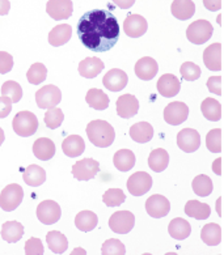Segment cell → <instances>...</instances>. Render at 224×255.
I'll use <instances>...</instances> for the list:
<instances>
[{
    "label": "cell",
    "instance_id": "1",
    "mask_svg": "<svg viewBox=\"0 0 224 255\" xmlns=\"http://www.w3.org/2000/svg\"><path fill=\"white\" fill-rule=\"evenodd\" d=\"M77 37L91 51L106 53L119 38L117 17L108 9H92L85 12L77 21Z\"/></svg>",
    "mask_w": 224,
    "mask_h": 255
},
{
    "label": "cell",
    "instance_id": "2",
    "mask_svg": "<svg viewBox=\"0 0 224 255\" xmlns=\"http://www.w3.org/2000/svg\"><path fill=\"white\" fill-rule=\"evenodd\" d=\"M87 135L89 141L98 148L110 147L116 139V132L112 125L101 119H96L88 123Z\"/></svg>",
    "mask_w": 224,
    "mask_h": 255
},
{
    "label": "cell",
    "instance_id": "3",
    "mask_svg": "<svg viewBox=\"0 0 224 255\" xmlns=\"http://www.w3.org/2000/svg\"><path fill=\"white\" fill-rule=\"evenodd\" d=\"M13 131L18 136L29 137L34 135L38 129V119L30 112L17 113L12 122Z\"/></svg>",
    "mask_w": 224,
    "mask_h": 255
},
{
    "label": "cell",
    "instance_id": "4",
    "mask_svg": "<svg viewBox=\"0 0 224 255\" xmlns=\"http://www.w3.org/2000/svg\"><path fill=\"white\" fill-rule=\"evenodd\" d=\"M24 198V190L17 183L5 186L0 194V208L5 212H12L17 208Z\"/></svg>",
    "mask_w": 224,
    "mask_h": 255
},
{
    "label": "cell",
    "instance_id": "5",
    "mask_svg": "<svg viewBox=\"0 0 224 255\" xmlns=\"http://www.w3.org/2000/svg\"><path fill=\"white\" fill-rule=\"evenodd\" d=\"M214 28L207 20H197L186 29V37L194 45H203L211 38Z\"/></svg>",
    "mask_w": 224,
    "mask_h": 255
},
{
    "label": "cell",
    "instance_id": "6",
    "mask_svg": "<svg viewBox=\"0 0 224 255\" xmlns=\"http://www.w3.org/2000/svg\"><path fill=\"white\" fill-rule=\"evenodd\" d=\"M62 101V92L55 85H45L35 93V102L39 109L55 108Z\"/></svg>",
    "mask_w": 224,
    "mask_h": 255
},
{
    "label": "cell",
    "instance_id": "7",
    "mask_svg": "<svg viewBox=\"0 0 224 255\" xmlns=\"http://www.w3.org/2000/svg\"><path fill=\"white\" fill-rule=\"evenodd\" d=\"M127 190L134 196H142L147 194L152 187V177L146 171H137L127 179Z\"/></svg>",
    "mask_w": 224,
    "mask_h": 255
},
{
    "label": "cell",
    "instance_id": "8",
    "mask_svg": "<svg viewBox=\"0 0 224 255\" xmlns=\"http://www.w3.org/2000/svg\"><path fill=\"white\" fill-rule=\"evenodd\" d=\"M62 216L59 204L54 200H43L37 207V217L45 225H53Z\"/></svg>",
    "mask_w": 224,
    "mask_h": 255
},
{
    "label": "cell",
    "instance_id": "9",
    "mask_svg": "<svg viewBox=\"0 0 224 255\" xmlns=\"http://www.w3.org/2000/svg\"><path fill=\"white\" fill-rule=\"evenodd\" d=\"M135 225V216L129 211H118L113 213L109 220V227L114 233L126 234Z\"/></svg>",
    "mask_w": 224,
    "mask_h": 255
},
{
    "label": "cell",
    "instance_id": "10",
    "mask_svg": "<svg viewBox=\"0 0 224 255\" xmlns=\"http://www.w3.org/2000/svg\"><path fill=\"white\" fill-rule=\"evenodd\" d=\"M98 171H100V164L93 158L77 161L72 166V174L77 181H89L95 178Z\"/></svg>",
    "mask_w": 224,
    "mask_h": 255
},
{
    "label": "cell",
    "instance_id": "11",
    "mask_svg": "<svg viewBox=\"0 0 224 255\" xmlns=\"http://www.w3.org/2000/svg\"><path fill=\"white\" fill-rule=\"evenodd\" d=\"M189 117V108L184 102H171L164 109V119L165 122L172 126H179L184 123Z\"/></svg>",
    "mask_w": 224,
    "mask_h": 255
},
{
    "label": "cell",
    "instance_id": "12",
    "mask_svg": "<svg viewBox=\"0 0 224 255\" xmlns=\"http://www.w3.org/2000/svg\"><path fill=\"white\" fill-rule=\"evenodd\" d=\"M177 145L186 153H193L201 147V135L194 128H184L177 133Z\"/></svg>",
    "mask_w": 224,
    "mask_h": 255
},
{
    "label": "cell",
    "instance_id": "13",
    "mask_svg": "<svg viewBox=\"0 0 224 255\" xmlns=\"http://www.w3.org/2000/svg\"><path fill=\"white\" fill-rule=\"evenodd\" d=\"M46 12L54 20H66L71 17L74 5L71 0H49L46 4Z\"/></svg>",
    "mask_w": 224,
    "mask_h": 255
},
{
    "label": "cell",
    "instance_id": "14",
    "mask_svg": "<svg viewBox=\"0 0 224 255\" xmlns=\"http://www.w3.org/2000/svg\"><path fill=\"white\" fill-rule=\"evenodd\" d=\"M146 211L151 217L161 219L167 216L171 211V203L163 195H152L146 202Z\"/></svg>",
    "mask_w": 224,
    "mask_h": 255
},
{
    "label": "cell",
    "instance_id": "15",
    "mask_svg": "<svg viewBox=\"0 0 224 255\" xmlns=\"http://www.w3.org/2000/svg\"><path fill=\"white\" fill-rule=\"evenodd\" d=\"M129 83V76L125 71L119 70V68H113V70L108 71L106 75L102 79V84L108 91L112 92H119L123 91L125 87Z\"/></svg>",
    "mask_w": 224,
    "mask_h": 255
},
{
    "label": "cell",
    "instance_id": "16",
    "mask_svg": "<svg viewBox=\"0 0 224 255\" xmlns=\"http://www.w3.org/2000/svg\"><path fill=\"white\" fill-rule=\"evenodd\" d=\"M148 24L140 14H129L123 21V30L130 38H139L147 32Z\"/></svg>",
    "mask_w": 224,
    "mask_h": 255
},
{
    "label": "cell",
    "instance_id": "17",
    "mask_svg": "<svg viewBox=\"0 0 224 255\" xmlns=\"http://www.w3.org/2000/svg\"><path fill=\"white\" fill-rule=\"evenodd\" d=\"M116 110L121 118L129 119L137 116L139 112V101L133 95H123L117 100Z\"/></svg>",
    "mask_w": 224,
    "mask_h": 255
},
{
    "label": "cell",
    "instance_id": "18",
    "mask_svg": "<svg viewBox=\"0 0 224 255\" xmlns=\"http://www.w3.org/2000/svg\"><path fill=\"white\" fill-rule=\"evenodd\" d=\"M158 91L163 97H175L179 95V92L181 91V83L175 75L165 74L159 79L158 81Z\"/></svg>",
    "mask_w": 224,
    "mask_h": 255
},
{
    "label": "cell",
    "instance_id": "19",
    "mask_svg": "<svg viewBox=\"0 0 224 255\" xmlns=\"http://www.w3.org/2000/svg\"><path fill=\"white\" fill-rule=\"evenodd\" d=\"M134 71H135V75L139 77L140 80L150 81L158 74L159 66L156 63V60L152 59L151 56H144V58L138 60Z\"/></svg>",
    "mask_w": 224,
    "mask_h": 255
},
{
    "label": "cell",
    "instance_id": "20",
    "mask_svg": "<svg viewBox=\"0 0 224 255\" xmlns=\"http://www.w3.org/2000/svg\"><path fill=\"white\" fill-rule=\"evenodd\" d=\"M205 66L211 71L222 70V45L219 42L213 43L203 51Z\"/></svg>",
    "mask_w": 224,
    "mask_h": 255
},
{
    "label": "cell",
    "instance_id": "21",
    "mask_svg": "<svg viewBox=\"0 0 224 255\" xmlns=\"http://www.w3.org/2000/svg\"><path fill=\"white\" fill-rule=\"evenodd\" d=\"M33 153L41 161L51 160L55 154V144L47 137H39L33 144Z\"/></svg>",
    "mask_w": 224,
    "mask_h": 255
},
{
    "label": "cell",
    "instance_id": "22",
    "mask_svg": "<svg viewBox=\"0 0 224 255\" xmlns=\"http://www.w3.org/2000/svg\"><path fill=\"white\" fill-rule=\"evenodd\" d=\"M62 149H63V153L68 157H79L85 150L84 140L79 135H70L63 140Z\"/></svg>",
    "mask_w": 224,
    "mask_h": 255
},
{
    "label": "cell",
    "instance_id": "23",
    "mask_svg": "<svg viewBox=\"0 0 224 255\" xmlns=\"http://www.w3.org/2000/svg\"><path fill=\"white\" fill-rule=\"evenodd\" d=\"M172 14L179 20H189L196 13V4L193 0H175L171 7Z\"/></svg>",
    "mask_w": 224,
    "mask_h": 255
},
{
    "label": "cell",
    "instance_id": "24",
    "mask_svg": "<svg viewBox=\"0 0 224 255\" xmlns=\"http://www.w3.org/2000/svg\"><path fill=\"white\" fill-rule=\"evenodd\" d=\"M104 63L98 58H85L79 63V74L85 79H93L104 70Z\"/></svg>",
    "mask_w": 224,
    "mask_h": 255
},
{
    "label": "cell",
    "instance_id": "25",
    "mask_svg": "<svg viewBox=\"0 0 224 255\" xmlns=\"http://www.w3.org/2000/svg\"><path fill=\"white\" fill-rule=\"evenodd\" d=\"M24 236V227L18 221H7L1 227V238L8 244L18 242Z\"/></svg>",
    "mask_w": 224,
    "mask_h": 255
},
{
    "label": "cell",
    "instance_id": "26",
    "mask_svg": "<svg viewBox=\"0 0 224 255\" xmlns=\"http://www.w3.org/2000/svg\"><path fill=\"white\" fill-rule=\"evenodd\" d=\"M130 136L137 143H148L154 137V128L148 122H138L130 128Z\"/></svg>",
    "mask_w": 224,
    "mask_h": 255
},
{
    "label": "cell",
    "instance_id": "27",
    "mask_svg": "<svg viewBox=\"0 0 224 255\" xmlns=\"http://www.w3.org/2000/svg\"><path fill=\"white\" fill-rule=\"evenodd\" d=\"M72 35V28L68 24L56 25L55 28L49 33V43L51 46H63L71 39Z\"/></svg>",
    "mask_w": 224,
    "mask_h": 255
},
{
    "label": "cell",
    "instance_id": "28",
    "mask_svg": "<svg viewBox=\"0 0 224 255\" xmlns=\"http://www.w3.org/2000/svg\"><path fill=\"white\" fill-rule=\"evenodd\" d=\"M168 232L171 234V237H173L175 240H179L182 241L190 236L192 233V225H190L185 219H181V217H176L169 223Z\"/></svg>",
    "mask_w": 224,
    "mask_h": 255
},
{
    "label": "cell",
    "instance_id": "29",
    "mask_svg": "<svg viewBox=\"0 0 224 255\" xmlns=\"http://www.w3.org/2000/svg\"><path fill=\"white\" fill-rule=\"evenodd\" d=\"M113 164L119 171H129L135 166V154L130 149H119L114 153Z\"/></svg>",
    "mask_w": 224,
    "mask_h": 255
},
{
    "label": "cell",
    "instance_id": "30",
    "mask_svg": "<svg viewBox=\"0 0 224 255\" xmlns=\"http://www.w3.org/2000/svg\"><path fill=\"white\" fill-rule=\"evenodd\" d=\"M169 164V153L163 148L154 149L148 156V166L156 173L164 171Z\"/></svg>",
    "mask_w": 224,
    "mask_h": 255
},
{
    "label": "cell",
    "instance_id": "31",
    "mask_svg": "<svg viewBox=\"0 0 224 255\" xmlns=\"http://www.w3.org/2000/svg\"><path fill=\"white\" fill-rule=\"evenodd\" d=\"M22 178L26 185L32 186V187H38V186L43 185V182L46 181V171L38 165H29L28 168L25 169Z\"/></svg>",
    "mask_w": 224,
    "mask_h": 255
},
{
    "label": "cell",
    "instance_id": "32",
    "mask_svg": "<svg viewBox=\"0 0 224 255\" xmlns=\"http://www.w3.org/2000/svg\"><path fill=\"white\" fill-rule=\"evenodd\" d=\"M98 224V217L92 211H81L75 217V227L81 232L93 231Z\"/></svg>",
    "mask_w": 224,
    "mask_h": 255
},
{
    "label": "cell",
    "instance_id": "33",
    "mask_svg": "<svg viewBox=\"0 0 224 255\" xmlns=\"http://www.w3.org/2000/svg\"><path fill=\"white\" fill-rule=\"evenodd\" d=\"M46 242L50 250L54 254H63L68 248V240L63 233L58 231H51L46 236Z\"/></svg>",
    "mask_w": 224,
    "mask_h": 255
},
{
    "label": "cell",
    "instance_id": "34",
    "mask_svg": "<svg viewBox=\"0 0 224 255\" xmlns=\"http://www.w3.org/2000/svg\"><path fill=\"white\" fill-rule=\"evenodd\" d=\"M185 213L188 216L194 217L197 220H206L211 215V208L206 203H201L198 200H189L185 206Z\"/></svg>",
    "mask_w": 224,
    "mask_h": 255
},
{
    "label": "cell",
    "instance_id": "35",
    "mask_svg": "<svg viewBox=\"0 0 224 255\" xmlns=\"http://www.w3.org/2000/svg\"><path fill=\"white\" fill-rule=\"evenodd\" d=\"M201 110H202L203 117L207 121L211 122H218L222 118V105L221 102L217 101L215 98H206L201 105Z\"/></svg>",
    "mask_w": 224,
    "mask_h": 255
},
{
    "label": "cell",
    "instance_id": "36",
    "mask_svg": "<svg viewBox=\"0 0 224 255\" xmlns=\"http://www.w3.org/2000/svg\"><path fill=\"white\" fill-rule=\"evenodd\" d=\"M85 101L95 110H105L109 106V102H110L105 92H102L101 89H96V88H92L88 91L87 96H85Z\"/></svg>",
    "mask_w": 224,
    "mask_h": 255
},
{
    "label": "cell",
    "instance_id": "37",
    "mask_svg": "<svg viewBox=\"0 0 224 255\" xmlns=\"http://www.w3.org/2000/svg\"><path fill=\"white\" fill-rule=\"evenodd\" d=\"M201 238L209 246H217L222 241V228L215 223L207 224L201 231Z\"/></svg>",
    "mask_w": 224,
    "mask_h": 255
},
{
    "label": "cell",
    "instance_id": "38",
    "mask_svg": "<svg viewBox=\"0 0 224 255\" xmlns=\"http://www.w3.org/2000/svg\"><path fill=\"white\" fill-rule=\"evenodd\" d=\"M193 191L196 192L198 196H209L213 192L214 185L210 177L205 174L197 175L196 178L193 179Z\"/></svg>",
    "mask_w": 224,
    "mask_h": 255
},
{
    "label": "cell",
    "instance_id": "39",
    "mask_svg": "<svg viewBox=\"0 0 224 255\" xmlns=\"http://www.w3.org/2000/svg\"><path fill=\"white\" fill-rule=\"evenodd\" d=\"M47 76V68L42 63H34L26 72V79L30 84L38 85L46 80Z\"/></svg>",
    "mask_w": 224,
    "mask_h": 255
},
{
    "label": "cell",
    "instance_id": "40",
    "mask_svg": "<svg viewBox=\"0 0 224 255\" xmlns=\"http://www.w3.org/2000/svg\"><path fill=\"white\" fill-rule=\"evenodd\" d=\"M1 96H7L12 100L13 104H17L22 98V88L16 81H5L1 85Z\"/></svg>",
    "mask_w": 224,
    "mask_h": 255
},
{
    "label": "cell",
    "instance_id": "41",
    "mask_svg": "<svg viewBox=\"0 0 224 255\" xmlns=\"http://www.w3.org/2000/svg\"><path fill=\"white\" fill-rule=\"evenodd\" d=\"M64 119L63 112L59 108H51L47 109V112L45 113V125L47 128L55 129L62 125Z\"/></svg>",
    "mask_w": 224,
    "mask_h": 255
},
{
    "label": "cell",
    "instance_id": "42",
    "mask_svg": "<svg viewBox=\"0 0 224 255\" xmlns=\"http://www.w3.org/2000/svg\"><path fill=\"white\" fill-rule=\"evenodd\" d=\"M126 200V195L121 189H109L102 196V202L108 207H118Z\"/></svg>",
    "mask_w": 224,
    "mask_h": 255
},
{
    "label": "cell",
    "instance_id": "43",
    "mask_svg": "<svg viewBox=\"0 0 224 255\" xmlns=\"http://www.w3.org/2000/svg\"><path fill=\"white\" fill-rule=\"evenodd\" d=\"M206 147L213 153H221L222 152V129L214 128L206 136Z\"/></svg>",
    "mask_w": 224,
    "mask_h": 255
},
{
    "label": "cell",
    "instance_id": "44",
    "mask_svg": "<svg viewBox=\"0 0 224 255\" xmlns=\"http://www.w3.org/2000/svg\"><path fill=\"white\" fill-rule=\"evenodd\" d=\"M101 253L104 255H123L126 254V249H125V245L119 240L110 238V240L104 242L101 248Z\"/></svg>",
    "mask_w": 224,
    "mask_h": 255
},
{
    "label": "cell",
    "instance_id": "45",
    "mask_svg": "<svg viewBox=\"0 0 224 255\" xmlns=\"http://www.w3.org/2000/svg\"><path fill=\"white\" fill-rule=\"evenodd\" d=\"M180 71H181V76L188 81L198 80L201 77V74H202L200 66H197L193 62H185L181 66V70Z\"/></svg>",
    "mask_w": 224,
    "mask_h": 255
},
{
    "label": "cell",
    "instance_id": "46",
    "mask_svg": "<svg viewBox=\"0 0 224 255\" xmlns=\"http://www.w3.org/2000/svg\"><path fill=\"white\" fill-rule=\"evenodd\" d=\"M45 253L43 250L42 241L39 238H30L25 244V254L28 255H42Z\"/></svg>",
    "mask_w": 224,
    "mask_h": 255
},
{
    "label": "cell",
    "instance_id": "47",
    "mask_svg": "<svg viewBox=\"0 0 224 255\" xmlns=\"http://www.w3.org/2000/svg\"><path fill=\"white\" fill-rule=\"evenodd\" d=\"M12 67H13V58L11 54L0 51V74H8L12 70Z\"/></svg>",
    "mask_w": 224,
    "mask_h": 255
},
{
    "label": "cell",
    "instance_id": "48",
    "mask_svg": "<svg viewBox=\"0 0 224 255\" xmlns=\"http://www.w3.org/2000/svg\"><path fill=\"white\" fill-rule=\"evenodd\" d=\"M207 88L211 93L217 96H222V77L221 76H211L207 80Z\"/></svg>",
    "mask_w": 224,
    "mask_h": 255
},
{
    "label": "cell",
    "instance_id": "49",
    "mask_svg": "<svg viewBox=\"0 0 224 255\" xmlns=\"http://www.w3.org/2000/svg\"><path fill=\"white\" fill-rule=\"evenodd\" d=\"M12 100L7 96H1L0 97V118H5L9 116L12 112Z\"/></svg>",
    "mask_w": 224,
    "mask_h": 255
},
{
    "label": "cell",
    "instance_id": "50",
    "mask_svg": "<svg viewBox=\"0 0 224 255\" xmlns=\"http://www.w3.org/2000/svg\"><path fill=\"white\" fill-rule=\"evenodd\" d=\"M203 5L211 12H217L222 8V0H203Z\"/></svg>",
    "mask_w": 224,
    "mask_h": 255
},
{
    "label": "cell",
    "instance_id": "51",
    "mask_svg": "<svg viewBox=\"0 0 224 255\" xmlns=\"http://www.w3.org/2000/svg\"><path fill=\"white\" fill-rule=\"evenodd\" d=\"M113 3L116 4L117 7H119L121 9H129L134 5L135 0H113Z\"/></svg>",
    "mask_w": 224,
    "mask_h": 255
},
{
    "label": "cell",
    "instance_id": "52",
    "mask_svg": "<svg viewBox=\"0 0 224 255\" xmlns=\"http://www.w3.org/2000/svg\"><path fill=\"white\" fill-rule=\"evenodd\" d=\"M11 9L9 0H0V16H5Z\"/></svg>",
    "mask_w": 224,
    "mask_h": 255
},
{
    "label": "cell",
    "instance_id": "53",
    "mask_svg": "<svg viewBox=\"0 0 224 255\" xmlns=\"http://www.w3.org/2000/svg\"><path fill=\"white\" fill-rule=\"evenodd\" d=\"M221 162H222V158H218V160H215V162H214V171L217 173L218 175H221L222 174V171H221Z\"/></svg>",
    "mask_w": 224,
    "mask_h": 255
},
{
    "label": "cell",
    "instance_id": "54",
    "mask_svg": "<svg viewBox=\"0 0 224 255\" xmlns=\"http://www.w3.org/2000/svg\"><path fill=\"white\" fill-rule=\"evenodd\" d=\"M4 139H5V136H4V131L0 128V145L4 143Z\"/></svg>",
    "mask_w": 224,
    "mask_h": 255
}]
</instances>
